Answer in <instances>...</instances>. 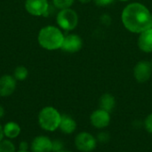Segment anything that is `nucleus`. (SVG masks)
I'll return each mask as SVG.
<instances>
[{
    "instance_id": "obj_13",
    "label": "nucleus",
    "mask_w": 152,
    "mask_h": 152,
    "mask_svg": "<svg viewBox=\"0 0 152 152\" xmlns=\"http://www.w3.org/2000/svg\"><path fill=\"white\" fill-rule=\"evenodd\" d=\"M59 129L64 134H71L77 129V122L71 116L68 114H63L61 115V120Z\"/></svg>"
},
{
    "instance_id": "obj_26",
    "label": "nucleus",
    "mask_w": 152,
    "mask_h": 152,
    "mask_svg": "<svg viewBox=\"0 0 152 152\" xmlns=\"http://www.w3.org/2000/svg\"><path fill=\"white\" fill-rule=\"evenodd\" d=\"M80 3H82V4H87V3H89V2H91L92 0H78Z\"/></svg>"
},
{
    "instance_id": "obj_21",
    "label": "nucleus",
    "mask_w": 152,
    "mask_h": 152,
    "mask_svg": "<svg viewBox=\"0 0 152 152\" xmlns=\"http://www.w3.org/2000/svg\"><path fill=\"white\" fill-rule=\"evenodd\" d=\"M64 150V143L62 141L56 139L53 141V152H58Z\"/></svg>"
},
{
    "instance_id": "obj_14",
    "label": "nucleus",
    "mask_w": 152,
    "mask_h": 152,
    "mask_svg": "<svg viewBox=\"0 0 152 152\" xmlns=\"http://www.w3.org/2000/svg\"><path fill=\"white\" fill-rule=\"evenodd\" d=\"M3 130H4V138L9 139V140L16 139L17 137H19V135L21 133V128H20V125L13 121L7 122L3 126Z\"/></svg>"
},
{
    "instance_id": "obj_4",
    "label": "nucleus",
    "mask_w": 152,
    "mask_h": 152,
    "mask_svg": "<svg viewBox=\"0 0 152 152\" xmlns=\"http://www.w3.org/2000/svg\"><path fill=\"white\" fill-rule=\"evenodd\" d=\"M57 26L62 31H72L78 24V15L71 8L59 10L55 17Z\"/></svg>"
},
{
    "instance_id": "obj_5",
    "label": "nucleus",
    "mask_w": 152,
    "mask_h": 152,
    "mask_svg": "<svg viewBox=\"0 0 152 152\" xmlns=\"http://www.w3.org/2000/svg\"><path fill=\"white\" fill-rule=\"evenodd\" d=\"M24 8L31 16L44 17L48 16L51 6L48 0H25Z\"/></svg>"
},
{
    "instance_id": "obj_15",
    "label": "nucleus",
    "mask_w": 152,
    "mask_h": 152,
    "mask_svg": "<svg viewBox=\"0 0 152 152\" xmlns=\"http://www.w3.org/2000/svg\"><path fill=\"white\" fill-rule=\"evenodd\" d=\"M116 99L115 97L109 93L102 94L99 99V107L102 110H104L108 112H112L116 107Z\"/></svg>"
},
{
    "instance_id": "obj_9",
    "label": "nucleus",
    "mask_w": 152,
    "mask_h": 152,
    "mask_svg": "<svg viewBox=\"0 0 152 152\" xmlns=\"http://www.w3.org/2000/svg\"><path fill=\"white\" fill-rule=\"evenodd\" d=\"M83 46L82 38L77 34H68L64 36L61 50L69 53H75L81 50Z\"/></svg>"
},
{
    "instance_id": "obj_2",
    "label": "nucleus",
    "mask_w": 152,
    "mask_h": 152,
    "mask_svg": "<svg viewBox=\"0 0 152 152\" xmlns=\"http://www.w3.org/2000/svg\"><path fill=\"white\" fill-rule=\"evenodd\" d=\"M63 31L54 25H46L42 27L37 37L40 47L47 51H55L61 48L64 40Z\"/></svg>"
},
{
    "instance_id": "obj_1",
    "label": "nucleus",
    "mask_w": 152,
    "mask_h": 152,
    "mask_svg": "<svg viewBox=\"0 0 152 152\" xmlns=\"http://www.w3.org/2000/svg\"><path fill=\"white\" fill-rule=\"evenodd\" d=\"M125 28L133 33H142L152 28V14L150 10L141 3L127 4L121 14Z\"/></svg>"
},
{
    "instance_id": "obj_20",
    "label": "nucleus",
    "mask_w": 152,
    "mask_h": 152,
    "mask_svg": "<svg viewBox=\"0 0 152 152\" xmlns=\"http://www.w3.org/2000/svg\"><path fill=\"white\" fill-rule=\"evenodd\" d=\"M143 126H144V128L145 130L149 133V134H152V113L149 114L144 122H143Z\"/></svg>"
},
{
    "instance_id": "obj_24",
    "label": "nucleus",
    "mask_w": 152,
    "mask_h": 152,
    "mask_svg": "<svg viewBox=\"0 0 152 152\" xmlns=\"http://www.w3.org/2000/svg\"><path fill=\"white\" fill-rule=\"evenodd\" d=\"M4 114H5V111H4V108L0 104V119H2L3 118H4Z\"/></svg>"
},
{
    "instance_id": "obj_10",
    "label": "nucleus",
    "mask_w": 152,
    "mask_h": 152,
    "mask_svg": "<svg viewBox=\"0 0 152 152\" xmlns=\"http://www.w3.org/2000/svg\"><path fill=\"white\" fill-rule=\"evenodd\" d=\"M17 81L12 75L4 74L0 77V96L9 97L16 90Z\"/></svg>"
},
{
    "instance_id": "obj_16",
    "label": "nucleus",
    "mask_w": 152,
    "mask_h": 152,
    "mask_svg": "<svg viewBox=\"0 0 152 152\" xmlns=\"http://www.w3.org/2000/svg\"><path fill=\"white\" fill-rule=\"evenodd\" d=\"M12 76L16 79V81H20V82L24 81L28 77V69L27 67L23 65H19L14 69L12 72Z\"/></svg>"
},
{
    "instance_id": "obj_30",
    "label": "nucleus",
    "mask_w": 152,
    "mask_h": 152,
    "mask_svg": "<svg viewBox=\"0 0 152 152\" xmlns=\"http://www.w3.org/2000/svg\"><path fill=\"white\" fill-rule=\"evenodd\" d=\"M24 1H25V0H24Z\"/></svg>"
},
{
    "instance_id": "obj_6",
    "label": "nucleus",
    "mask_w": 152,
    "mask_h": 152,
    "mask_svg": "<svg viewBox=\"0 0 152 152\" xmlns=\"http://www.w3.org/2000/svg\"><path fill=\"white\" fill-rule=\"evenodd\" d=\"M97 139L94 135L88 132L78 133L74 140L76 149L80 152H92L96 149Z\"/></svg>"
},
{
    "instance_id": "obj_28",
    "label": "nucleus",
    "mask_w": 152,
    "mask_h": 152,
    "mask_svg": "<svg viewBox=\"0 0 152 152\" xmlns=\"http://www.w3.org/2000/svg\"><path fill=\"white\" fill-rule=\"evenodd\" d=\"M58 152H72V151H66V150H62V151H58Z\"/></svg>"
},
{
    "instance_id": "obj_23",
    "label": "nucleus",
    "mask_w": 152,
    "mask_h": 152,
    "mask_svg": "<svg viewBox=\"0 0 152 152\" xmlns=\"http://www.w3.org/2000/svg\"><path fill=\"white\" fill-rule=\"evenodd\" d=\"M29 147H30V145L25 141H22L19 143V150H20V151H28Z\"/></svg>"
},
{
    "instance_id": "obj_29",
    "label": "nucleus",
    "mask_w": 152,
    "mask_h": 152,
    "mask_svg": "<svg viewBox=\"0 0 152 152\" xmlns=\"http://www.w3.org/2000/svg\"><path fill=\"white\" fill-rule=\"evenodd\" d=\"M119 1H128V0H119Z\"/></svg>"
},
{
    "instance_id": "obj_18",
    "label": "nucleus",
    "mask_w": 152,
    "mask_h": 152,
    "mask_svg": "<svg viewBox=\"0 0 152 152\" xmlns=\"http://www.w3.org/2000/svg\"><path fill=\"white\" fill-rule=\"evenodd\" d=\"M74 2L75 0H52L53 7L58 10L70 8L74 4Z\"/></svg>"
},
{
    "instance_id": "obj_3",
    "label": "nucleus",
    "mask_w": 152,
    "mask_h": 152,
    "mask_svg": "<svg viewBox=\"0 0 152 152\" xmlns=\"http://www.w3.org/2000/svg\"><path fill=\"white\" fill-rule=\"evenodd\" d=\"M61 114L53 106H46L40 110L37 116L39 126L46 132H54L59 129Z\"/></svg>"
},
{
    "instance_id": "obj_11",
    "label": "nucleus",
    "mask_w": 152,
    "mask_h": 152,
    "mask_svg": "<svg viewBox=\"0 0 152 152\" xmlns=\"http://www.w3.org/2000/svg\"><path fill=\"white\" fill-rule=\"evenodd\" d=\"M31 152H53V141L46 135L35 137L30 143Z\"/></svg>"
},
{
    "instance_id": "obj_7",
    "label": "nucleus",
    "mask_w": 152,
    "mask_h": 152,
    "mask_svg": "<svg viewBox=\"0 0 152 152\" xmlns=\"http://www.w3.org/2000/svg\"><path fill=\"white\" fill-rule=\"evenodd\" d=\"M110 113L100 108L94 110L90 115V123L96 129H104L108 127L110 124Z\"/></svg>"
},
{
    "instance_id": "obj_25",
    "label": "nucleus",
    "mask_w": 152,
    "mask_h": 152,
    "mask_svg": "<svg viewBox=\"0 0 152 152\" xmlns=\"http://www.w3.org/2000/svg\"><path fill=\"white\" fill-rule=\"evenodd\" d=\"M4 139V130H3V126L0 125V142L3 141Z\"/></svg>"
},
{
    "instance_id": "obj_31",
    "label": "nucleus",
    "mask_w": 152,
    "mask_h": 152,
    "mask_svg": "<svg viewBox=\"0 0 152 152\" xmlns=\"http://www.w3.org/2000/svg\"><path fill=\"white\" fill-rule=\"evenodd\" d=\"M151 14H152V13H151Z\"/></svg>"
},
{
    "instance_id": "obj_22",
    "label": "nucleus",
    "mask_w": 152,
    "mask_h": 152,
    "mask_svg": "<svg viewBox=\"0 0 152 152\" xmlns=\"http://www.w3.org/2000/svg\"><path fill=\"white\" fill-rule=\"evenodd\" d=\"M114 0H94V2L95 3V4H97L98 6H106L110 4Z\"/></svg>"
},
{
    "instance_id": "obj_19",
    "label": "nucleus",
    "mask_w": 152,
    "mask_h": 152,
    "mask_svg": "<svg viewBox=\"0 0 152 152\" xmlns=\"http://www.w3.org/2000/svg\"><path fill=\"white\" fill-rule=\"evenodd\" d=\"M97 142H101V143H106L110 140V135L108 132H100L97 136H96Z\"/></svg>"
},
{
    "instance_id": "obj_27",
    "label": "nucleus",
    "mask_w": 152,
    "mask_h": 152,
    "mask_svg": "<svg viewBox=\"0 0 152 152\" xmlns=\"http://www.w3.org/2000/svg\"><path fill=\"white\" fill-rule=\"evenodd\" d=\"M16 152H29L28 151H20V150H18Z\"/></svg>"
},
{
    "instance_id": "obj_12",
    "label": "nucleus",
    "mask_w": 152,
    "mask_h": 152,
    "mask_svg": "<svg viewBox=\"0 0 152 152\" xmlns=\"http://www.w3.org/2000/svg\"><path fill=\"white\" fill-rule=\"evenodd\" d=\"M137 43L139 48L143 53H152V28L140 33Z\"/></svg>"
},
{
    "instance_id": "obj_8",
    "label": "nucleus",
    "mask_w": 152,
    "mask_h": 152,
    "mask_svg": "<svg viewBox=\"0 0 152 152\" xmlns=\"http://www.w3.org/2000/svg\"><path fill=\"white\" fill-rule=\"evenodd\" d=\"M152 76V64L148 61H141L134 68V77L139 83H145Z\"/></svg>"
},
{
    "instance_id": "obj_17",
    "label": "nucleus",
    "mask_w": 152,
    "mask_h": 152,
    "mask_svg": "<svg viewBox=\"0 0 152 152\" xmlns=\"http://www.w3.org/2000/svg\"><path fill=\"white\" fill-rule=\"evenodd\" d=\"M16 147L12 140L4 139L0 142V152H16Z\"/></svg>"
}]
</instances>
